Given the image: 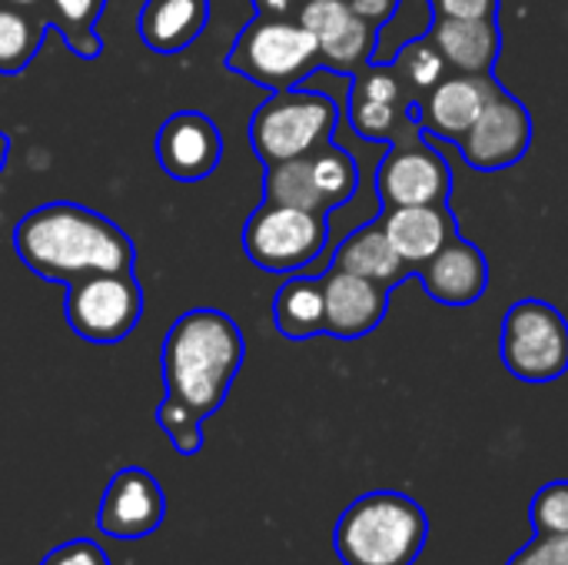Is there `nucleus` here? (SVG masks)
Instances as JSON below:
<instances>
[{
	"mask_svg": "<svg viewBox=\"0 0 568 565\" xmlns=\"http://www.w3.org/2000/svg\"><path fill=\"white\" fill-rule=\"evenodd\" d=\"M103 7L106 0H47L43 13H47V23L63 37L73 57L97 60L103 53V40L97 33V20Z\"/></svg>",
	"mask_w": 568,
	"mask_h": 565,
	"instance_id": "5701e85b",
	"label": "nucleus"
},
{
	"mask_svg": "<svg viewBox=\"0 0 568 565\" xmlns=\"http://www.w3.org/2000/svg\"><path fill=\"white\" fill-rule=\"evenodd\" d=\"M499 93L503 87L489 73H463V77L443 80L433 90H426L419 123L423 130L459 143L469 133V127L479 120V113L489 107V100Z\"/></svg>",
	"mask_w": 568,
	"mask_h": 565,
	"instance_id": "4468645a",
	"label": "nucleus"
},
{
	"mask_svg": "<svg viewBox=\"0 0 568 565\" xmlns=\"http://www.w3.org/2000/svg\"><path fill=\"white\" fill-rule=\"evenodd\" d=\"M323 300H326V330L329 336L339 340H359L373 333L383 316H386V286L346 273V270H329L323 276Z\"/></svg>",
	"mask_w": 568,
	"mask_h": 565,
	"instance_id": "2eb2a0df",
	"label": "nucleus"
},
{
	"mask_svg": "<svg viewBox=\"0 0 568 565\" xmlns=\"http://www.w3.org/2000/svg\"><path fill=\"white\" fill-rule=\"evenodd\" d=\"M429 536L423 506L396 490L359 496L336 523V556L343 565H413Z\"/></svg>",
	"mask_w": 568,
	"mask_h": 565,
	"instance_id": "7ed1b4c3",
	"label": "nucleus"
},
{
	"mask_svg": "<svg viewBox=\"0 0 568 565\" xmlns=\"http://www.w3.org/2000/svg\"><path fill=\"white\" fill-rule=\"evenodd\" d=\"M436 303L446 306H469L486 293L489 283V266L486 256L476 243L466 240H449L429 263L416 270Z\"/></svg>",
	"mask_w": 568,
	"mask_h": 565,
	"instance_id": "dca6fc26",
	"label": "nucleus"
},
{
	"mask_svg": "<svg viewBox=\"0 0 568 565\" xmlns=\"http://www.w3.org/2000/svg\"><path fill=\"white\" fill-rule=\"evenodd\" d=\"M313 157V173H316V183H320V193L326 200V206H343L356 186H359V170H356V160L333 147V143H323L320 150L310 153Z\"/></svg>",
	"mask_w": 568,
	"mask_h": 565,
	"instance_id": "393cba45",
	"label": "nucleus"
},
{
	"mask_svg": "<svg viewBox=\"0 0 568 565\" xmlns=\"http://www.w3.org/2000/svg\"><path fill=\"white\" fill-rule=\"evenodd\" d=\"M326 213L263 200L243 226V250L266 273H300L326 250Z\"/></svg>",
	"mask_w": 568,
	"mask_h": 565,
	"instance_id": "423d86ee",
	"label": "nucleus"
},
{
	"mask_svg": "<svg viewBox=\"0 0 568 565\" xmlns=\"http://www.w3.org/2000/svg\"><path fill=\"white\" fill-rule=\"evenodd\" d=\"M503 360L516 380H559L568 370L566 316L542 300H519L503 323Z\"/></svg>",
	"mask_w": 568,
	"mask_h": 565,
	"instance_id": "6e6552de",
	"label": "nucleus"
},
{
	"mask_svg": "<svg viewBox=\"0 0 568 565\" xmlns=\"http://www.w3.org/2000/svg\"><path fill=\"white\" fill-rule=\"evenodd\" d=\"M296 20L316 37L323 67L353 73L376 53V23L356 17L349 0H306Z\"/></svg>",
	"mask_w": 568,
	"mask_h": 565,
	"instance_id": "f8f14e48",
	"label": "nucleus"
},
{
	"mask_svg": "<svg viewBox=\"0 0 568 565\" xmlns=\"http://www.w3.org/2000/svg\"><path fill=\"white\" fill-rule=\"evenodd\" d=\"M210 23V0H143L140 40L156 53H180L193 47Z\"/></svg>",
	"mask_w": 568,
	"mask_h": 565,
	"instance_id": "a211bd4d",
	"label": "nucleus"
},
{
	"mask_svg": "<svg viewBox=\"0 0 568 565\" xmlns=\"http://www.w3.org/2000/svg\"><path fill=\"white\" fill-rule=\"evenodd\" d=\"M353 13L369 20V23H383L393 10H396V0H349Z\"/></svg>",
	"mask_w": 568,
	"mask_h": 565,
	"instance_id": "72a5a7b5",
	"label": "nucleus"
},
{
	"mask_svg": "<svg viewBox=\"0 0 568 565\" xmlns=\"http://www.w3.org/2000/svg\"><path fill=\"white\" fill-rule=\"evenodd\" d=\"M506 565H568V536H536Z\"/></svg>",
	"mask_w": 568,
	"mask_h": 565,
	"instance_id": "c756f323",
	"label": "nucleus"
},
{
	"mask_svg": "<svg viewBox=\"0 0 568 565\" xmlns=\"http://www.w3.org/2000/svg\"><path fill=\"white\" fill-rule=\"evenodd\" d=\"M349 120L359 137L366 140H396L403 110L396 103H379V100H363L349 97Z\"/></svg>",
	"mask_w": 568,
	"mask_h": 565,
	"instance_id": "cd10ccee",
	"label": "nucleus"
},
{
	"mask_svg": "<svg viewBox=\"0 0 568 565\" xmlns=\"http://www.w3.org/2000/svg\"><path fill=\"white\" fill-rule=\"evenodd\" d=\"M156 423L180 456H196L203 450V416H196L173 396H163V403L156 406Z\"/></svg>",
	"mask_w": 568,
	"mask_h": 565,
	"instance_id": "a878e982",
	"label": "nucleus"
},
{
	"mask_svg": "<svg viewBox=\"0 0 568 565\" xmlns=\"http://www.w3.org/2000/svg\"><path fill=\"white\" fill-rule=\"evenodd\" d=\"M529 516L536 536H568V480L542 486L532 500Z\"/></svg>",
	"mask_w": 568,
	"mask_h": 565,
	"instance_id": "c85d7f7f",
	"label": "nucleus"
},
{
	"mask_svg": "<svg viewBox=\"0 0 568 565\" xmlns=\"http://www.w3.org/2000/svg\"><path fill=\"white\" fill-rule=\"evenodd\" d=\"M433 43L439 47L449 67L463 73H489L499 53V27H496V17L489 20L436 17Z\"/></svg>",
	"mask_w": 568,
	"mask_h": 565,
	"instance_id": "6ab92c4d",
	"label": "nucleus"
},
{
	"mask_svg": "<svg viewBox=\"0 0 568 565\" xmlns=\"http://www.w3.org/2000/svg\"><path fill=\"white\" fill-rule=\"evenodd\" d=\"M499 0H433L436 17H456V20H489L496 17Z\"/></svg>",
	"mask_w": 568,
	"mask_h": 565,
	"instance_id": "2f4dec72",
	"label": "nucleus"
},
{
	"mask_svg": "<svg viewBox=\"0 0 568 565\" xmlns=\"http://www.w3.org/2000/svg\"><path fill=\"white\" fill-rule=\"evenodd\" d=\"M379 226L389 246L396 250V256L413 270L429 263L456 236V223L443 203L439 206H393Z\"/></svg>",
	"mask_w": 568,
	"mask_h": 565,
	"instance_id": "f3484780",
	"label": "nucleus"
},
{
	"mask_svg": "<svg viewBox=\"0 0 568 565\" xmlns=\"http://www.w3.org/2000/svg\"><path fill=\"white\" fill-rule=\"evenodd\" d=\"M453 173L446 160L423 143H396L393 153L379 163L376 190L383 206H439L446 203Z\"/></svg>",
	"mask_w": 568,
	"mask_h": 565,
	"instance_id": "1a4fd4ad",
	"label": "nucleus"
},
{
	"mask_svg": "<svg viewBox=\"0 0 568 565\" xmlns=\"http://www.w3.org/2000/svg\"><path fill=\"white\" fill-rule=\"evenodd\" d=\"M336 130V103L326 93L290 87L273 90L250 120V143L263 167L306 157L329 143Z\"/></svg>",
	"mask_w": 568,
	"mask_h": 565,
	"instance_id": "39448f33",
	"label": "nucleus"
},
{
	"mask_svg": "<svg viewBox=\"0 0 568 565\" xmlns=\"http://www.w3.org/2000/svg\"><path fill=\"white\" fill-rule=\"evenodd\" d=\"M246 356L240 326L210 306L176 316L163 340V386L166 396L190 406L196 416H213Z\"/></svg>",
	"mask_w": 568,
	"mask_h": 565,
	"instance_id": "f03ea898",
	"label": "nucleus"
},
{
	"mask_svg": "<svg viewBox=\"0 0 568 565\" xmlns=\"http://www.w3.org/2000/svg\"><path fill=\"white\" fill-rule=\"evenodd\" d=\"M156 163L166 176L193 183L210 176L223 160V133L200 110H180L163 120L153 140Z\"/></svg>",
	"mask_w": 568,
	"mask_h": 565,
	"instance_id": "ddd939ff",
	"label": "nucleus"
},
{
	"mask_svg": "<svg viewBox=\"0 0 568 565\" xmlns=\"http://www.w3.org/2000/svg\"><path fill=\"white\" fill-rule=\"evenodd\" d=\"M40 565H110V559L93 539H70L53 553H47Z\"/></svg>",
	"mask_w": 568,
	"mask_h": 565,
	"instance_id": "7c9ffc66",
	"label": "nucleus"
},
{
	"mask_svg": "<svg viewBox=\"0 0 568 565\" xmlns=\"http://www.w3.org/2000/svg\"><path fill=\"white\" fill-rule=\"evenodd\" d=\"M443 70H446V57L439 53V47L433 40H416V43L399 47L396 73L403 83H413L416 90H433L439 83Z\"/></svg>",
	"mask_w": 568,
	"mask_h": 565,
	"instance_id": "bb28decb",
	"label": "nucleus"
},
{
	"mask_svg": "<svg viewBox=\"0 0 568 565\" xmlns=\"http://www.w3.org/2000/svg\"><path fill=\"white\" fill-rule=\"evenodd\" d=\"M7 153H10V140H7V133L0 130V173H3V167H7Z\"/></svg>",
	"mask_w": 568,
	"mask_h": 565,
	"instance_id": "c9c22d12",
	"label": "nucleus"
},
{
	"mask_svg": "<svg viewBox=\"0 0 568 565\" xmlns=\"http://www.w3.org/2000/svg\"><path fill=\"white\" fill-rule=\"evenodd\" d=\"M166 519V496L163 486L140 466L120 470L100 500L97 529L110 539H143L153 536Z\"/></svg>",
	"mask_w": 568,
	"mask_h": 565,
	"instance_id": "9d476101",
	"label": "nucleus"
},
{
	"mask_svg": "<svg viewBox=\"0 0 568 565\" xmlns=\"http://www.w3.org/2000/svg\"><path fill=\"white\" fill-rule=\"evenodd\" d=\"M226 67L256 87L290 90L320 67V47L300 20L253 17L233 40Z\"/></svg>",
	"mask_w": 568,
	"mask_h": 565,
	"instance_id": "20e7f679",
	"label": "nucleus"
},
{
	"mask_svg": "<svg viewBox=\"0 0 568 565\" xmlns=\"http://www.w3.org/2000/svg\"><path fill=\"white\" fill-rule=\"evenodd\" d=\"M333 266L346 270V273H356V276H366V280L386 286V290L396 286L399 280H406V273H409V266L396 256V250L389 246V240H386L379 223L349 233L339 243Z\"/></svg>",
	"mask_w": 568,
	"mask_h": 565,
	"instance_id": "aec40b11",
	"label": "nucleus"
},
{
	"mask_svg": "<svg viewBox=\"0 0 568 565\" xmlns=\"http://www.w3.org/2000/svg\"><path fill=\"white\" fill-rule=\"evenodd\" d=\"M0 3H10V7H20V10H37V13H43V7H47V0H0Z\"/></svg>",
	"mask_w": 568,
	"mask_h": 565,
	"instance_id": "f704fd0d",
	"label": "nucleus"
},
{
	"mask_svg": "<svg viewBox=\"0 0 568 565\" xmlns=\"http://www.w3.org/2000/svg\"><path fill=\"white\" fill-rule=\"evenodd\" d=\"M13 250L20 263L70 286L93 273H123L136 266V246L110 216L80 203H43L13 226Z\"/></svg>",
	"mask_w": 568,
	"mask_h": 565,
	"instance_id": "f257e3e1",
	"label": "nucleus"
},
{
	"mask_svg": "<svg viewBox=\"0 0 568 565\" xmlns=\"http://www.w3.org/2000/svg\"><path fill=\"white\" fill-rule=\"evenodd\" d=\"M529 143H532V117L516 97L503 90L499 97L489 100V107L459 140V150L466 163H473L476 170H506L526 157Z\"/></svg>",
	"mask_w": 568,
	"mask_h": 565,
	"instance_id": "9b49d317",
	"label": "nucleus"
},
{
	"mask_svg": "<svg viewBox=\"0 0 568 565\" xmlns=\"http://www.w3.org/2000/svg\"><path fill=\"white\" fill-rule=\"evenodd\" d=\"M263 200L293 206V210H310V213H326V200L320 193L316 173H313V157H296L283 163L263 167Z\"/></svg>",
	"mask_w": 568,
	"mask_h": 565,
	"instance_id": "4be33fe9",
	"label": "nucleus"
},
{
	"mask_svg": "<svg viewBox=\"0 0 568 565\" xmlns=\"http://www.w3.org/2000/svg\"><path fill=\"white\" fill-rule=\"evenodd\" d=\"M273 323L286 340H310L326 330L323 280L293 276L280 286L273 300Z\"/></svg>",
	"mask_w": 568,
	"mask_h": 565,
	"instance_id": "412c9836",
	"label": "nucleus"
},
{
	"mask_svg": "<svg viewBox=\"0 0 568 565\" xmlns=\"http://www.w3.org/2000/svg\"><path fill=\"white\" fill-rule=\"evenodd\" d=\"M50 23L37 10L0 3V73H20L33 63L43 47Z\"/></svg>",
	"mask_w": 568,
	"mask_h": 565,
	"instance_id": "b1692460",
	"label": "nucleus"
},
{
	"mask_svg": "<svg viewBox=\"0 0 568 565\" xmlns=\"http://www.w3.org/2000/svg\"><path fill=\"white\" fill-rule=\"evenodd\" d=\"M306 0H253L256 17H276V20H296Z\"/></svg>",
	"mask_w": 568,
	"mask_h": 565,
	"instance_id": "473e14b6",
	"label": "nucleus"
},
{
	"mask_svg": "<svg viewBox=\"0 0 568 565\" xmlns=\"http://www.w3.org/2000/svg\"><path fill=\"white\" fill-rule=\"evenodd\" d=\"M63 313L80 340L100 346L120 343L136 330L143 316V286L133 270L93 273L67 286Z\"/></svg>",
	"mask_w": 568,
	"mask_h": 565,
	"instance_id": "0eeeda50",
	"label": "nucleus"
}]
</instances>
